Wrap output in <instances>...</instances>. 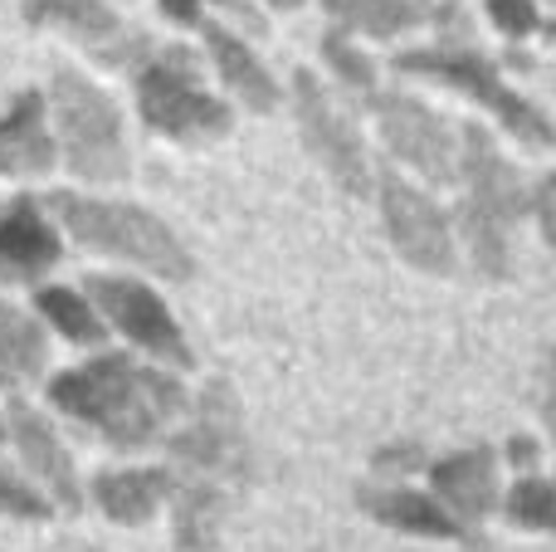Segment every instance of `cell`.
<instances>
[{
    "label": "cell",
    "mask_w": 556,
    "mask_h": 552,
    "mask_svg": "<svg viewBox=\"0 0 556 552\" xmlns=\"http://www.w3.org/2000/svg\"><path fill=\"white\" fill-rule=\"evenodd\" d=\"M172 494H176V548L211 552L230 489L244 479V416L225 381H211L195 421L172 436Z\"/></svg>",
    "instance_id": "6da1fadb"
},
{
    "label": "cell",
    "mask_w": 556,
    "mask_h": 552,
    "mask_svg": "<svg viewBox=\"0 0 556 552\" xmlns=\"http://www.w3.org/2000/svg\"><path fill=\"white\" fill-rule=\"evenodd\" d=\"M49 401L64 416L93 426L108 446L117 450H142L172 430V421L186 411V387L156 367H142L132 357H103L68 367L49 381Z\"/></svg>",
    "instance_id": "7a4b0ae2"
},
{
    "label": "cell",
    "mask_w": 556,
    "mask_h": 552,
    "mask_svg": "<svg viewBox=\"0 0 556 552\" xmlns=\"http://www.w3.org/2000/svg\"><path fill=\"white\" fill-rule=\"evenodd\" d=\"M54 215L64 221V230L74 235L84 250L117 254V260L142 264V269L166 274V279H191V250L176 240L172 225L147 215V211H137V205L59 191Z\"/></svg>",
    "instance_id": "3957f363"
},
{
    "label": "cell",
    "mask_w": 556,
    "mask_h": 552,
    "mask_svg": "<svg viewBox=\"0 0 556 552\" xmlns=\"http://www.w3.org/2000/svg\"><path fill=\"white\" fill-rule=\"evenodd\" d=\"M459 142H464L459 166L469 176V201L459 211L464 235H469L473 264H479L483 279H503L508 274V225L513 215L528 211V196H522L518 172L498 156V147H493V137L483 127L469 123L459 133Z\"/></svg>",
    "instance_id": "277c9868"
},
{
    "label": "cell",
    "mask_w": 556,
    "mask_h": 552,
    "mask_svg": "<svg viewBox=\"0 0 556 552\" xmlns=\"http://www.w3.org/2000/svg\"><path fill=\"white\" fill-rule=\"evenodd\" d=\"M49 103H54L59 147H64L68 166L84 181H123L132 162H127V137L123 123H117V108L108 103L103 88H93L74 68H54Z\"/></svg>",
    "instance_id": "5b68a950"
},
{
    "label": "cell",
    "mask_w": 556,
    "mask_h": 552,
    "mask_svg": "<svg viewBox=\"0 0 556 552\" xmlns=\"http://www.w3.org/2000/svg\"><path fill=\"white\" fill-rule=\"evenodd\" d=\"M137 108L147 127L176 142H215L230 133V108L201 88V64L186 45H166L137 78Z\"/></svg>",
    "instance_id": "8992f818"
},
{
    "label": "cell",
    "mask_w": 556,
    "mask_h": 552,
    "mask_svg": "<svg viewBox=\"0 0 556 552\" xmlns=\"http://www.w3.org/2000/svg\"><path fill=\"white\" fill-rule=\"evenodd\" d=\"M395 68H405V74H430V78H440V84L459 88V93L479 98L483 108H493V113L503 117L508 133L522 137V142H532V147L552 142L547 117H542L528 98H518L508 84H503L498 68H493V59H483L479 49L459 45V39H450V45H440V49H410V54L395 59Z\"/></svg>",
    "instance_id": "52a82bcc"
},
{
    "label": "cell",
    "mask_w": 556,
    "mask_h": 552,
    "mask_svg": "<svg viewBox=\"0 0 556 552\" xmlns=\"http://www.w3.org/2000/svg\"><path fill=\"white\" fill-rule=\"evenodd\" d=\"M84 299L93 303L103 328L113 323L117 333H127V342L147 348L152 357H166V362H176V367H191V342H186V333L176 328L166 303L156 299L147 284L117 279V274H98V279H88Z\"/></svg>",
    "instance_id": "ba28073f"
},
{
    "label": "cell",
    "mask_w": 556,
    "mask_h": 552,
    "mask_svg": "<svg viewBox=\"0 0 556 552\" xmlns=\"http://www.w3.org/2000/svg\"><path fill=\"white\" fill-rule=\"evenodd\" d=\"M381 211L405 260L420 264L425 274H454V235L430 196L405 186L395 172H381Z\"/></svg>",
    "instance_id": "9c48e42d"
},
{
    "label": "cell",
    "mask_w": 556,
    "mask_h": 552,
    "mask_svg": "<svg viewBox=\"0 0 556 552\" xmlns=\"http://www.w3.org/2000/svg\"><path fill=\"white\" fill-rule=\"evenodd\" d=\"M293 93H298V123H303V137L317 152V162L332 172V181L342 186V191L362 196L366 191V152H362L356 127L337 113L332 98L317 88V78L307 74V68L293 74Z\"/></svg>",
    "instance_id": "30bf717a"
},
{
    "label": "cell",
    "mask_w": 556,
    "mask_h": 552,
    "mask_svg": "<svg viewBox=\"0 0 556 552\" xmlns=\"http://www.w3.org/2000/svg\"><path fill=\"white\" fill-rule=\"evenodd\" d=\"M376 117H381V133L401 162H410L430 181H454L459 176V152L450 147V133L425 103H415L405 93H381L376 98Z\"/></svg>",
    "instance_id": "8fae6325"
},
{
    "label": "cell",
    "mask_w": 556,
    "mask_h": 552,
    "mask_svg": "<svg viewBox=\"0 0 556 552\" xmlns=\"http://www.w3.org/2000/svg\"><path fill=\"white\" fill-rule=\"evenodd\" d=\"M434 504L469 534L473 524L493 514L498 504V465L493 450H459V455L434 465Z\"/></svg>",
    "instance_id": "7c38bea8"
},
{
    "label": "cell",
    "mask_w": 556,
    "mask_h": 552,
    "mask_svg": "<svg viewBox=\"0 0 556 552\" xmlns=\"http://www.w3.org/2000/svg\"><path fill=\"white\" fill-rule=\"evenodd\" d=\"M59 264V235L39 215L35 196H20L10 211H0V279L29 284Z\"/></svg>",
    "instance_id": "4fadbf2b"
},
{
    "label": "cell",
    "mask_w": 556,
    "mask_h": 552,
    "mask_svg": "<svg viewBox=\"0 0 556 552\" xmlns=\"http://www.w3.org/2000/svg\"><path fill=\"white\" fill-rule=\"evenodd\" d=\"M25 10L35 25H59L74 39L93 45L103 64H123L127 54L142 49V35H127L123 20H117L103 0H29Z\"/></svg>",
    "instance_id": "5bb4252c"
},
{
    "label": "cell",
    "mask_w": 556,
    "mask_h": 552,
    "mask_svg": "<svg viewBox=\"0 0 556 552\" xmlns=\"http://www.w3.org/2000/svg\"><path fill=\"white\" fill-rule=\"evenodd\" d=\"M5 430H10V440L20 446L25 465L35 469L39 479H45L49 494H54L59 504H64V509H78V504H84V485H78V469H74V460H68V450L59 446L54 430H49L45 421H39L35 411L25 406V401H10Z\"/></svg>",
    "instance_id": "9a60e30c"
},
{
    "label": "cell",
    "mask_w": 556,
    "mask_h": 552,
    "mask_svg": "<svg viewBox=\"0 0 556 552\" xmlns=\"http://www.w3.org/2000/svg\"><path fill=\"white\" fill-rule=\"evenodd\" d=\"M54 166V142L45 127V98L20 93L0 117V172L5 176H45Z\"/></svg>",
    "instance_id": "2e32d148"
},
{
    "label": "cell",
    "mask_w": 556,
    "mask_h": 552,
    "mask_svg": "<svg viewBox=\"0 0 556 552\" xmlns=\"http://www.w3.org/2000/svg\"><path fill=\"white\" fill-rule=\"evenodd\" d=\"M166 494H172L166 469H108L93 479V499L113 524H147Z\"/></svg>",
    "instance_id": "e0dca14e"
},
{
    "label": "cell",
    "mask_w": 556,
    "mask_h": 552,
    "mask_svg": "<svg viewBox=\"0 0 556 552\" xmlns=\"http://www.w3.org/2000/svg\"><path fill=\"white\" fill-rule=\"evenodd\" d=\"M356 504H362L376 524L401 528V534H420V538H459L464 534L430 494H410V489H356Z\"/></svg>",
    "instance_id": "ac0fdd59"
},
{
    "label": "cell",
    "mask_w": 556,
    "mask_h": 552,
    "mask_svg": "<svg viewBox=\"0 0 556 552\" xmlns=\"http://www.w3.org/2000/svg\"><path fill=\"white\" fill-rule=\"evenodd\" d=\"M201 29H205V45H211V54H215V64H220L225 84L244 98V108H254V113H274V108H278V88H274V78L264 74L260 59L244 49V39H235L230 29L211 25V20H201Z\"/></svg>",
    "instance_id": "d6986e66"
},
{
    "label": "cell",
    "mask_w": 556,
    "mask_h": 552,
    "mask_svg": "<svg viewBox=\"0 0 556 552\" xmlns=\"http://www.w3.org/2000/svg\"><path fill=\"white\" fill-rule=\"evenodd\" d=\"M45 333H39V323L29 318V313L10 309V303H0V387L20 391L29 387V381L45 372Z\"/></svg>",
    "instance_id": "ffe728a7"
},
{
    "label": "cell",
    "mask_w": 556,
    "mask_h": 552,
    "mask_svg": "<svg viewBox=\"0 0 556 552\" xmlns=\"http://www.w3.org/2000/svg\"><path fill=\"white\" fill-rule=\"evenodd\" d=\"M337 20L346 29H362V35H401V29H415L430 20V0H327Z\"/></svg>",
    "instance_id": "44dd1931"
},
{
    "label": "cell",
    "mask_w": 556,
    "mask_h": 552,
    "mask_svg": "<svg viewBox=\"0 0 556 552\" xmlns=\"http://www.w3.org/2000/svg\"><path fill=\"white\" fill-rule=\"evenodd\" d=\"M35 309L45 313V318L54 323L68 342H78V348H98V342L108 338V328H103V318L93 313V303H88L84 293H74V289H39Z\"/></svg>",
    "instance_id": "7402d4cb"
},
{
    "label": "cell",
    "mask_w": 556,
    "mask_h": 552,
    "mask_svg": "<svg viewBox=\"0 0 556 552\" xmlns=\"http://www.w3.org/2000/svg\"><path fill=\"white\" fill-rule=\"evenodd\" d=\"M508 518L518 528H552V518H556V494H552V485L542 475H522L518 479V489L508 494Z\"/></svg>",
    "instance_id": "603a6c76"
},
{
    "label": "cell",
    "mask_w": 556,
    "mask_h": 552,
    "mask_svg": "<svg viewBox=\"0 0 556 552\" xmlns=\"http://www.w3.org/2000/svg\"><path fill=\"white\" fill-rule=\"evenodd\" d=\"M323 54L332 59V68H337V74L346 78V84L356 88V93H371V88H376V74H371V64H366V59L356 54L352 45H346V35H327V39H323Z\"/></svg>",
    "instance_id": "cb8c5ba5"
},
{
    "label": "cell",
    "mask_w": 556,
    "mask_h": 552,
    "mask_svg": "<svg viewBox=\"0 0 556 552\" xmlns=\"http://www.w3.org/2000/svg\"><path fill=\"white\" fill-rule=\"evenodd\" d=\"M0 514H10V518H45L49 504L29 485H20L10 469H0Z\"/></svg>",
    "instance_id": "d4e9b609"
},
{
    "label": "cell",
    "mask_w": 556,
    "mask_h": 552,
    "mask_svg": "<svg viewBox=\"0 0 556 552\" xmlns=\"http://www.w3.org/2000/svg\"><path fill=\"white\" fill-rule=\"evenodd\" d=\"M489 15L518 39L538 29V5H532V0H489Z\"/></svg>",
    "instance_id": "484cf974"
},
{
    "label": "cell",
    "mask_w": 556,
    "mask_h": 552,
    "mask_svg": "<svg viewBox=\"0 0 556 552\" xmlns=\"http://www.w3.org/2000/svg\"><path fill=\"white\" fill-rule=\"evenodd\" d=\"M420 460H425V450H420V446H386L381 455H376V469H391V465H401V475H405V469H410V465H420Z\"/></svg>",
    "instance_id": "4316f807"
},
{
    "label": "cell",
    "mask_w": 556,
    "mask_h": 552,
    "mask_svg": "<svg viewBox=\"0 0 556 552\" xmlns=\"http://www.w3.org/2000/svg\"><path fill=\"white\" fill-rule=\"evenodd\" d=\"M215 5H225V10H230V15H240V20H244V25H250V29H264L260 10H254L250 0H215Z\"/></svg>",
    "instance_id": "83f0119b"
},
{
    "label": "cell",
    "mask_w": 556,
    "mask_h": 552,
    "mask_svg": "<svg viewBox=\"0 0 556 552\" xmlns=\"http://www.w3.org/2000/svg\"><path fill=\"white\" fill-rule=\"evenodd\" d=\"M162 10H166V15H176V20H186V25H201V10H195V0H162Z\"/></svg>",
    "instance_id": "f1b7e54d"
},
{
    "label": "cell",
    "mask_w": 556,
    "mask_h": 552,
    "mask_svg": "<svg viewBox=\"0 0 556 552\" xmlns=\"http://www.w3.org/2000/svg\"><path fill=\"white\" fill-rule=\"evenodd\" d=\"M508 455H513V465H522V469L538 465V446H532V440H513Z\"/></svg>",
    "instance_id": "f546056e"
},
{
    "label": "cell",
    "mask_w": 556,
    "mask_h": 552,
    "mask_svg": "<svg viewBox=\"0 0 556 552\" xmlns=\"http://www.w3.org/2000/svg\"><path fill=\"white\" fill-rule=\"evenodd\" d=\"M469 552H498V548H493V543H473Z\"/></svg>",
    "instance_id": "4dcf8cb0"
},
{
    "label": "cell",
    "mask_w": 556,
    "mask_h": 552,
    "mask_svg": "<svg viewBox=\"0 0 556 552\" xmlns=\"http://www.w3.org/2000/svg\"><path fill=\"white\" fill-rule=\"evenodd\" d=\"M274 5H283V10H293V5H303V0H274Z\"/></svg>",
    "instance_id": "1f68e13d"
},
{
    "label": "cell",
    "mask_w": 556,
    "mask_h": 552,
    "mask_svg": "<svg viewBox=\"0 0 556 552\" xmlns=\"http://www.w3.org/2000/svg\"><path fill=\"white\" fill-rule=\"evenodd\" d=\"M0 440H5V416H0Z\"/></svg>",
    "instance_id": "d6a6232c"
}]
</instances>
